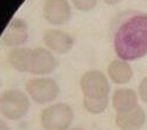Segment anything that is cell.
Returning <instances> with one entry per match:
<instances>
[{"instance_id": "3957f363", "label": "cell", "mask_w": 147, "mask_h": 130, "mask_svg": "<svg viewBox=\"0 0 147 130\" xmlns=\"http://www.w3.org/2000/svg\"><path fill=\"white\" fill-rule=\"evenodd\" d=\"M74 110L67 103H55L40 114V125L44 130H69L74 121Z\"/></svg>"}, {"instance_id": "7a4b0ae2", "label": "cell", "mask_w": 147, "mask_h": 130, "mask_svg": "<svg viewBox=\"0 0 147 130\" xmlns=\"http://www.w3.org/2000/svg\"><path fill=\"white\" fill-rule=\"evenodd\" d=\"M29 109L30 97L19 89H8L0 96V113L7 119H22Z\"/></svg>"}, {"instance_id": "9c48e42d", "label": "cell", "mask_w": 147, "mask_h": 130, "mask_svg": "<svg viewBox=\"0 0 147 130\" xmlns=\"http://www.w3.org/2000/svg\"><path fill=\"white\" fill-rule=\"evenodd\" d=\"M43 42L49 50L61 54L68 53L75 44V40L69 33L58 29H48L43 33Z\"/></svg>"}, {"instance_id": "7c38bea8", "label": "cell", "mask_w": 147, "mask_h": 130, "mask_svg": "<svg viewBox=\"0 0 147 130\" xmlns=\"http://www.w3.org/2000/svg\"><path fill=\"white\" fill-rule=\"evenodd\" d=\"M32 58V49L29 48H16L11 50L7 54V62L11 68L18 72H27L30 71Z\"/></svg>"}, {"instance_id": "52a82bcc", "label": "cell", "mask_w": 147, "mask_h": 130, "mask_svg": "<svg viewBox=\"0 0 147 130\" xmlns=\"http://www.w3.org/2000/svg\"><path fill=\"white\" fill-rule=\"evenodd\" d=\"M29 39V26L23 18H13L1 36V43L7 48H20Z\"/></svg>"}, {"instance_id": "d6986e66", "label": "cell", "mask_w": 147, "mask_h": 130, "mask_svg": "<svg viewBox=\"0 0 147 130\" xmlns=\"http://www.w3.org/2000/svg\"><path fill=\"white\" fill-rule=\"evenodd\" d=\"M69 130H86V129L80 128V127H75V128H71V129H69Z\"/></svg>"}, {"instance_id": "5bb4252c", "label": "cell", "mask_w": 147, "mask_h": 130, "mask_svg": "<svg viewBox=\"0 0 147 130\" xmlns=\"http://www.w3.org/2000/svg\"><path fill=\"white\" fill-rule=\"evenodd\" d=\"M109 97L107 98H83V107L91 115H100L107 109Z\"/></svg>"}, {"instance_id": "ac0fdd59", "label": "cell", "mask_w": 147, "mask_h": 130, "mask_svg": "<svg viewBox=\"0 0 147 130\" xmlns=\"http://www.w3.org/2000/svg\"><path fill=\"white\" fill-rule=\"evenodd\" d=\"M121 0H103V3H106L107 5H116L117 3H120Z\"/></svg>"}, {"instance_id": "5b68a950", "label": "cell", "mask_w": 147, "mask_h": 130, "mask_svg": "<svg viewBox=\"0 0 147 130\" xmlns=\"http://www.w3.org/2000/svg\"><path fill=\"white\" fill-rule=\"evenodd\" d=\"M80 88L83 98H107L110 85L105 73L98 70H89L82 75Z\"/></svg>"}, {"instance_id": "4fadbf2b", "label": "cell", "mask_w": 147, "mask_h": 130, "mask_svg": "<svg viewBox=\"0 0 147 130\" xmlns=\"http://www.w3.org/2000/svg\"><path fill=\"white\" fill-rule=\"evenodd\" d=\"M108 76L113 83L122 85L129 83L133 77V70L128 62L122 59H114L108 66Z\"/></svg>"}, {"instance_id": "30bf717a", "label": "cell", "mask_w": 147, "mask_h": 130, "mask_svg": "<svg viewBox=\"0 0 147 130\" xmlns=\"http://www.w3.org/2000/svg\"><path fill=\"white\" fill-rule=\"evenodd\" d=\"M145 123L146 114L139 105L126 113H119L115 116V124L121 130H140Z\"/></svg>"}, {"instance_id": "8992f818", "label": "cell", "mask_w": 147, "mask_h": 130, "mask_svg": "<svg viewBox=\"0 0 147 130\" xmlns=\"http://www.w3.org/2000/svg\"><path fill=\"white\" fill-rule=\"evenodd\" d=\"M71 6L68 0H45L43 17L49 24L61 26L71 19Z\"/></svg>"}, {"instance_id": "9a60e30c", "label": "cell", "mask_w": 147, "mask_h": 130, "mask_svg": "<svg viewBox=\"0 0 147 130\" xmlns=\"http://www.w3.org/2000/svg\"><path fill=\"white\" fill-rule=\"evenodd\" d=\"M72 5L81 12H90L96 7L97 0H71Z\"/></svg>"}, {"instance_id": "6da1fadb", "label": "cell", "mask_w": 147, "mask_h": 130, "mask_svg": "<svg viewBox=\"0 0 147 130\" xmlns=\"http://www.w3.org/2000/svg\"><path fill=\"white\" fill-rule=\"evenodd\" d=\"M112 42L116 56L126 62L138 60L147 54V14L127 11L112 24Z\"/></svg>"}, {"instance_id": "8fae6325", "label": "cell", "mask_w": 147, "mask_h": 130, "mask_svg": "<svg viewBox=\"0 0 147 130\" xmlns=\"http://www.w3.org/2000/svg\"><path fill=\"white\" fill-rule=\"evenodd\" d=\"M112 103L115 111L119 113H126L138 107V95L133 89L121 88L114 91L112 97Z\"/></svg>"}, {"instance_id": "2e32d148", "label": "cell", "mask_w": 147, "mask_h": 130, "mask_svg": "<svg viewBox=\"0 0 147 130\" xmlns=\"http://www.w3.org/2000/svg\"><path fill=\"white\" fill-rule=\"evenodd\" d=\"M138 94H139V97L141 98V101L147 103V77L141 79L139 88H138Z\"/></svg>"}, {"instance_id": "e0dca14e", "label": "cell", "mask_w": 147, "mask_h": 130, "mask_svg": "<svg viewBox=\"0 0 147 130\" xmlns=\"http://www.w3.org/2000/svg\"><path fill=\"white\" fill-rule=\"evenodd\" d=\"M0 130H11V127L7 124L6 121L0 118Z\"/></svg>"}, {"instance_id": "277c9868", "label": "cell", "mask_w": 147, "mask_h": 130, "mask_svg": "<svg viewBox=\"0 0 147 130\" xmlns=\"http://www.w3.org/2000/svg\"><path fill=\"white\" fill-rule=\"evenodd\" d=\"M26 94L37 104H48L59 95L58 83L51 77H34L26 82Z\"/></svg>"}, {"instance_id": "ba28073f", "label": "cell", "mask_w": 147, "mask_h": 130, "mask_svg": "<svg viewBox=\"0 0 147 130\" xmlns=\"http://www.w3.org/2000/svg\"><path fill=\"white\" fill-rule=\"evenodd\" d=\"M57 65H58L57 59L51 53L50 50L44 48L32 49L31 66L29 73H32V75L38 77H43L53 72L56 70Z\"/></svg>"}]
</instances>
